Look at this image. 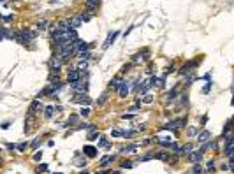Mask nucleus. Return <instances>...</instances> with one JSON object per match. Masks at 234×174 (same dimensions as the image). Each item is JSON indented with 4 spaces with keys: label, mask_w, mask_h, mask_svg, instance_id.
<instances>
[{
    "label": "nucleus",
    "mask_w": 234,
    "mask_h": 174,
    "mask_svg": "<svg viewBox=\"0 0 234 174\" xmlns=\"http://www.w3.org/2000/svg\"><path fill=\"white\" fill-rule=\"evenodd\" d=\"M37 37V32H32V30H19L18 34H14V39L18 42H21V44H28L30 40H34Z\"/></svg>",
    "instance_id": "f257e3e1"
},
{
    "label": "nucleus",
    "mask_w": 234,
    "mask_h": 174,
    "mask_svg": "<svg viewBox=\"0 0 234 174\" xmlns=\"http://www.w3.org/2000/svg\"><path fill=\"white\" fill-rule=\"evenodd\" d=\"M185 123H187V118L183 116V118H178V120H174V121H169V123L164 127V130H167V132L171 130V132H173V130H178L180 127H183Z\"/></svg>",
    "instance_id": "f03ea898"
},
{
    "label": "nucleus",
    "mask_w": 234,
    "mask_h": 174,
    "mask_svg": "<svg viewBox=\"0 0 234 174\" xmlns=\"http://www.w3.org/2000/svg\"><path fill=\"white\" fill-rule=\"evenodd\" d=\"M74 49H76V53H79V55L88 53L90 44H88V42H84V40H81V39H76V40H74Z\"/></svg>",
    "instance_id": "7ed1b4c3"
},
{
    "label": "nucleus",
    "mask_w": 234,
    "mask_h": 174,
    "mask_svg": "<svg viewBox=\"0 0 234 174\" xmlns=\"http://www.w3.org/2000/svg\"><path fill=\"white\" fill-rule=\"evenodd\" d=\"M201 63V60H192V62H188L187 65H185V67H181V71H180V74L181 76H188L190 72H192L196 67H197V65Z\"/></svg>",
    "instance_id": "20e7f679"
},
{
    "label": "nucleus",
    "mask_w": 234,
    "mask_h": 174,
    "mask_svg": "<svg viewBox=\"0 0 234 174\" xmlns=\"http://www.w3.org/2000/svg\"><path fill=\"white\" fill-rule=\"evenodd\" d=\"M81 76H83V72L79 71V69H69V72H67V79H69V83L72 84V83H76V81H79L81 79Z\"/></svg>",
    "instance_id": "39448f33"
},
{
    "label": "nucleus",
    "mask_w": 234,
    "mask_h": 174,
    "mask_svg": "<svg viewBox=\"0 0 234 174\" xmlns=\"http://www.w3.org/2000/svg\"><path fill=\"white\" fill-rule=\"evenodd\" d=\"M74 104H79V105H90L92 104V99L88 95H84V93H78L74 97Z\"/></svg>",
    "instance_id": "423d86ee"
},
{
    "label": "nucleus",
    "mask_w": 234,
    "mask_h": 174,
    "mask_svg": "<svg viewBox=\"0 0 234 174\" xmlns=\"http://www.w3.org/2000/svg\"><path fill=\"white\" fill-rule=\"evenodd\" d=\"M129 93H130V83H129V81H123V83L120 84V88H118V95H120L121 99H125Z\"/></svg>",
    "instance_id": "0eeeda50"
},
{
    "label": "nucleus",
    "mask_w": 234,
    "mask_h": 174,
    "mask_svg": "<svg viewBox=\"0 0 234 174\" xmlns=\"http://www.w3.org/2000/svg\"><path fill=\"white\" fill-rule=\"evenodd\" d=\"M118 35H120V34H118L116 30H115V32H109V34H108V37H106V40H104V46H102V48H104V49L111 48V44L116 40V37H118Z\"/></svg>",
    "instance_id": "6e6552de"
},
{
    "label": "nucleus",
    "mask_w": 234,
    "mask_h": 174,
    "mask_svg": "<svg viewBox=\"0 0 234 174\" xmlns=\"http://www.w3.org/2000/svg\"><path fill=\"white\" fill-rule=\"evenodd\" d=\"M83 153L86 155L88 158H95V157H97V148L92 146V144H84V146H83Z\"/></svg>",
    "instance_id": "1a4fd4ad"
},
{
    "label": "nucleus",
    "mask_w": 234,
    "mask_h": 174,
    "mask_svg": "<svg viewBox=\"0 0 234 174\" xmlns=\"http://www.w3.org/2000/svg\"><path fill=\"white\" fill-rule=\"evenodd\" d=\"M62 63H63V60H62V56L58 55V56H53V58H51V62H49V67H51V71H60Z\"/></svg>",
    "instance_id": "9d476101"
},
{
    "label": "nucleus",
    "mask_w": 234,
    "mask_h": 174,
    "mask_svg": "<svg viewBox=\"0 0 234 174\" xmlns=\"http://www.w3.org/2000/svg\"><path fill=\"white\" fill-rule=\"evenodd\" d=\"M188 160L192 162V164H199L202 160V151H197V153H196V151H192V153L188 155Z\"/></svg>",
    "instance_id": "9b49d317"
},
{
    "label": "nucleus",
    "mask_w": 234,
    "mask_h": 174,
    "mask_svg": "<svg viewBox=\"0 0 234 174\" xmlns=\"http://www.w3.org/2000/svg\"><path fill=\"white\" fill-rule=\"evenodd\" d=\"M150 84H152V79H144V81L139 84V90H137V92H139L141 95H144L148 90H150Z\"/></svg>",
    "instance_id": "f8f14e48"
},
{
    "label": "nucleus",
    "mask_w": 234,
    "mask_h": 174,
    "mask_svg": "<svg viewBox=\"0 0 234 174\" xmlns=\"http://www.w3.org/2000/svg\"><path fill=\"white\" fill-rule=\"evenodd\" d=\"M67 21H69V25H71L72 28H78V27L83 23V21H81V16H79V14H78V16H72V18H69Z\"/></svg>",
    "instance_id": "ddd939ff"
},
{
    "label": "nucleus",
    "mask_w": 234,
    "mask_h": 174,
    "mask_svg": "<svg viewBox=\"0 0 234 174\" xmlns=\"http://www.w3.org/2000/svg\"><path fill=\"white\" fill-rule=\"evenodd\" d=\"M123 83V79L121 77H115L111 83H109V90H116L118 92V88H120V84Z\"/></svg>",
    "instance_id": "4468645a"
},
{
    "label": "nucleus",
    "mask_w": 234,
    "mask_h": 174,
    "mask_svg": "<svg viewBox=\"0 0 234 174\" xmlns=\"http://www.w3.org/2000/svg\"><path fill=\"white\" fill-rule=\"evenodd\" d=\"M215 148H217V142H213V141H206V142H202V146H201L199 151H202V153H204L206 149H215Z\"/></svg>",
    "instance_id": "2eb2a0df"
},
{
    "label": "nucleus",
    "mask_w": 234,
    "mask_h": 174,
    "mask_svg": "<svg viewBox=\"0 0 234 174\" xmlns=\"http://www.w3.org/2000/svg\"><path fill=\"white\" fill-rule=\"evenodd\" d=\"M100 5V0H86V9L88 11H95Z\"/></svg>",
    "instance_id": "dca6fc26"
},
{
    "label": "nucleus",
    "mask_w": 234,
    "mask_h": 174,
    "mask_svg": "<svg viewBox=\"0 0 234 174\" xmlns=\"http://www.w3.org/2000/svg\"><path fill=\"white\" fill-rule=\"evenodd\" d=\"M115 162V157L113 155H106V157H102V160H100V167H106V165H109V164H113Z\"/></svg>",
    "instance_id": "f3484780"
},
{
    "label": "nucleus",
    "mask_w": 234,
    "mask_h": 174,
    "mask_svg": "<svg viewBox=\"0 0 234 174\" xmlns=\"http://www.w3.org/2000/svg\"><path fill=\"white\" fill-rule=\"evenodd\" d=\"M225 155L229 158H234V141L229 142V144H225Z\"/></svg>",
    "instance_id": "a211bd4d"
},
{
    "label": "nucleus",
    "mask_w": 234,
    "mask_h": 174,
    "mask_svg": "<svg viewBox=\"0 0 234 174\" xmlns=\"http://www.w3.org/2000/svg\"><path fill=\"white\" fill-rule=\"evenodd\" d=\"M209 136H211V132H209V130H202V132L197 136V141H199V142H206V141L209 139Z\"/></svg>",
    "instance_id": "6ab92c4d"
},
{
    "label": "nucleus",
    "mask_w": 234,
    "mask_h": 174,
    "mask_svg": "<svg viewBox=\"0 0 234 174\" xmlns=\"http://www.w3.org/2000/svg\"><path fill=\"white\" fill-rule=\"evenodd\" d=\"M192 149H194V144L188 142V144L181 146V151H180V153H181V155H190V153H192Z\"/></svg>",
    "instance_id": "aec40b11"
},
{
    "label": "nucleus",
    "mask_w": 234,
    "mask_h": 174,
    "mask_svg": "<svg viewBox=\"0 0 234 174\" xmlns=\"http://www.w3.org/2000/svg\"><path fill=\"white\" fill-rule=\"evenodd\" d=\"M148 56H150V51H143V53L136 55L132 60H134V63H139V62H143V58H148Z\"/></svg>",
    "instance_id": "412c9836"
},
{
    "label": "nucleus",
    "mask_w": 234,
    "mask_h": 174,
    "mask_svg": "<svg viewBox=\"0 0 234 174\" xmlns=\"http://www.w3.org/2000/svg\"><path fill=\"white\" fill-rule=\"evenodd\" d=\"M157 141H159L162 146H171V144H173V139H171V137H157Z\"/></svg>",
    "instance_id": "4be33fe9"
},
{
    "label": "nucleus",
    "mask_w": 234,
    "mask_h": 174,
    "mask_svg": "<svg viewBox=\"0 0 234 174\" xmlns=\"http://www.w3.org/2000/svg\"><path fill=\"white\" fill-rule=\"evenodd\" d=\"M164 77L165 76H162V77H152V84H155V86H164Z\"/></svg>",
    "instance_id": "5701e85b"
},
{
    "label": "nucleus",
    "mask_w": 234,
    "mask_h": 174,
    "mask_svg": "<svg viewBox=\"0 0 234 174\" xmlns=\"http://www.w3.org/2000/svg\"><path fill=\"white\" fill-rule=\"evenodd\" d=\"M137 146H139V144H130V146H123V148H121V151H123V153H130V151H136V149H137Z\"/></svg>",
    "instance_id": "b1692460"
},
{
    "label": "nucleus",
    "mask_w": 234,
    "mask_h": 174,
    "mask_svg": "<svg viewBox=\"0 0 234 174\" xmlns=\"http://www.w3.org/2000/svg\"><path fill=\"white\" fill-rule=\"evenodd\" d=\"M187 136H188V137L199 136V134H197V128H196V127H188V128H187Z\"/></svg>",
    "instance_id": "393cba45"
},
{
    "label": "nucleus",
    "mask_w": 234,
    "mask_h": 174,
    "mask_svg": "<svg viewBox=\"0 0 234 174\" xmlns=\"http://www.w3.org/2000/svg\"><path fill=\"white\" fill-rule=\"evenodd\" d=\"M106 100H108V93H102V95L97 99V102H95V104L100 107V105H104V104H106Z\"/></svg>",
    "instance_id": "a878e982"
},
{
    "label": "nucleus",
    "mask_w": 234,
    "mask_h": 174,
    "mask_svg": "<svg viewBox=\"0 0 234 174\" xmlns=\"http://www.w3.org/2000/svg\"><path fill=\"white\" fill-rule=\"evenodd\" d=\"M99 146H102V148H109V142H108V139L106 137H99Z\"/></svg>",
    "instance_id": "bb28decb"
},
{
    "label": "nucleus",
    "mask_w": 234,
    "mask_h": 174,
    "mask_svg": "<svg viewBox=\"0 0 234 174\" xmlns=\"http://www.w3.org/2000/svg\"><path fill=\"white\" fill-rule=\"evenodd\" d=\"M190 172H192V174H202L204 171H202V167H201V165H197V164H196V165L192 167V171H190Z\"/></svg>",
    "instance_id": "cd10ccee"
},
{
    "label": "nucleus",
    "mask_w": 234,
    "mask_h": 174,
    "mask_svg": "<svg viewBox=\"0 0 234 174\" xmlns=\"http://www.w3.org/2000/svg\"><path fill=\"white\" fill-rule=\"evenodd\" d=\"M78 69H79L81 72H84V71H86V60H81V62L78 63Z\"/></svg>",
    "instance_id": "c85d7f7f"
},
{
    "label": "nucleus",
    "mask_w": 234,
    "mask_h": 174,
    "mask_svg": "<svg viewBox=\"0 0 234 174\" xmlns=\"http://www.w3.org/2000/svg\"><path fill=\"white\" fill-rule=\"evenodd\" d=\"M79 116H81V114H72V118H69V125H74V123H78Z\"/></svg>",
    "instance_id": "c756f323"
},
{
    "label": "nucleus",
    "mask_w": 234,
    "mask_h": 174,
    "mask_svg": "<svg viewBox=\"0 0 234 174\" xmlns=\"http://www.w3.org/2000/svg\"><path fill=\"white\" fill-rule=\"evenodd\" d=\"M44 116H46V118H51V116H53V107H51V105H49V107H46Z\"/></svg>",
    "instance_id": "7c9ffc66"
},
{
    "label": "nucleus",
    "mask_w": 234,
    "mask_h": 174,
    "mask_svg": "<svg viewBox=\"0 0 234 174\" xmlns=\"http://www.w3.org/2000/svg\"><path fill=\"white\" fill-rule=\"evenodd\" d=\"M79 16H81V21H83V23H88V21L92 19L90 14H79Z\"/></svg>",
    "instance_id": "2f4dec72"
},
{
    "label": "nucleus",
    "mask_w": 234,
    "mask_h": 174,
    "mask_svg": "<svg viewBox=\"0 0 234 174\" xmlns=\"http://www.w3.org/2000/svg\"><path fill=\"white\" fill-rule=\"evenodd\" d=\"M2 32H4V34H2V35H4V39H11V37L14 39V35H11V30H7V28H4Z\"/></svg>",
    "instance_id": "473e14b6"
},
{
    "label": "nucleus",
    "mask_w": 234,
    "mask_h": 174,
    "mask_svg": "<svg viewBox=\"0 0 234 174\" xmlns=\"http://www.w3.org/2000/svg\"><path fill=\"white\" fill-rule=\"evenodd\" d=\"M111 136H113V137H121V130H118V128L111 130Z\"/></svg>",
    "instance_id": "72a5a7b5"
},
{
    "label": "nucleus",
    "mask_w": 234,
    "mask_h": 174,
    "mask_svg": "<svg viewBox=\"0 0 234 174\" xmlns=\"http://www.w3.org/2000/svg\"><path fill=\"white\" fill-rule=\"evenodd\" d=\"M143 102H144V104H152V102H153V97H152V95H144Z\"/></svg>",
    "instance_id": "f704fd0d"
},
{
    "label": "nucleus",
    "mask_w": 234,
    "mask_h": 174,
    "mask_svg": "<svg viewBox=\"0 0 234 174\" xmlns=\"http://www.w3.org/2000/svg\"><path fill=\"white\" fill-rule=\"evenodd\" d=\"M37 27H39V28H46V27H48V21H46V19L39 21V23H37Z\"/></svg>",
    "instance_id": "c9c22d12"
},
{
    "label": "nucleus",
    "mask_w": 234,
    "mask_h": 174,
    "mask_svg": "<svg viewBox=\"0 0 234 174\" xmlns=\"http://www.w3.org/2000/svg\"><path fill=\"white\" fill-rule=\"evenodd\" d=\"M79 114H81V116H88V114H90V109H88V107H83Z\"/></svg>",
    "instance_id": "e433bc0d"
},
{
    "label": "nucleus",
    "mask_w": 234,
    "mask_h": 174,
    "mask_svg": "<svg viewBox=\"0 0 234 174\" xmlns=\"http://www.w3.org/2000/svg\"><path fill=\"white\" fill-rule=\"evenodd\" d=\"M44 171H48V165H46V164H42V165H39L37 172H44Z\"/></svg>",
    "instance_id": "4c0bfd02"
},
{
    "label": "nucleus",
    "mask_w": 234,
    "mask_h": 174,
    "mask_svg": "<svg viewBox=\"0 0 234 174\" xmlns=\"http://www.w3.org/2000/svg\"><path fill=\"white\" fill-rule=\"evenodd\" d=\"M121 118H123V120H134V114H130V113H125Z\"/></svg>",
    "instance_id": "58836bf2"
},
{
    "label": "nucleus",
    "mask_w": 234,
    "mask_h": 174,
    "mask_svg": "<svg viewBox=\"0 0 234 174\" xmlns=\"http://www.w3.org/2000/svg\"><path fill=\"white\" fill-rule=\"evenodd\" d=\"M14 19V16L12 14H9V16H4V23H9V21H12Z\"/></svg>",
    "instance_id": "ea45409f"
},
{
    "label": "nucleus",
    "mask_w": 234,
    "mask_h": 174,
    "mask_svg": "<svg viewBox=\"0 0 234 174\" xmlns=\"http://www.w3.org/2000/svg\"><path fill=\"white\" fill-rule=\"evenodd\" d=\"M208 171H209V172L215 171V164H213V162H208Z\"/></svg>",
    "instance_id": "a19ab883"
},
{
    "label": "nucleus",
    "mask_w": 234,
    "mask_h": 174,
    "mask_svg": "<svg viewBox=\"0 0 234 174\" xmlns=\"http://www.w3.org/2000/svg\"><path fill=\"white\" fill-rule=\"evenodd\" d=\"M27 144H28V142H21V144L18 146V149H19V151H25V149H27Z\"/></svg>",
    "instance_id": "79ce46f5"
},
{
    "label": "nucleus",
    "mask_w": 234,
    "mask_h": 174,
    "mask_svg": "<svg viewBox=\"0 0 234 174\" xmlns=\"http://www.w3.org/2000/svg\"><path fill=\"white\" fill-rule=\"evenodd\" d=\"M40 157H42V153H40V151H37L35 157H34V160H35V162H39V160H40Z\"/></svg>",
    "instance_id": "37998d69"
},
{
    "label": "nucleus",
    "mask_w": 234,
    "mask_h": 174,
    "mask_svg": "<svg viewBox=\"0 0 234 174\" xmlns=\"http://www.w3.org/2000/svg\"><path fill=\"white\" fill-rule=\"evenodd\" d=\"M209 90H211V84H206L204 90H202V93H209Z\"/></svg>",
    "instance_id": "c03bdc74"
},
{
    "label": "nucleus",
    "mask_w": 234,
    "mask_h": 174,
    "mask_svg": "<svg viewBox=\"0 0 234 174\" xmlns=\"http://www.w3.org/2000/svg\"><path fill=\"white\" fill-rule=\"evenodd\" d=\"M97 137H100V134H99V132H93V134H90V139H97Z\"/></svg>",
    "instance_id": "a18cd8bd"
},
{
    "label": "nucleus",
    "mask_w": 234,
    "mask_h": 174,
    "mask_svg": "<svg viewBox=\"0 0 234 174\" xmlns=\"http://www.w3.org/2000/svg\"><path fill=\"white\" fill-rule=\"evenodd\" d=\"M121 167H132V162H121Z\"/></svg>",
    "instance_id": "49530a36"
},
{
    "label": "nucleus",
    "mask_w": 234,
    "mask_h": 174,
    "mask_svg": "<svg viewBox=\"0 0 234 174\" xmlns=\"http://www.w3.org/2000/svg\"><path fill=\"white\" fill-rule=\"evenodd\" d=\"M79 174H88V171H86V169H83V171H81Z\"/></svg>",
    "instance_id": "de8ad7c7"
},
{
    "label": "nucleus",
    "mask_w": 234,
    "mask_h": 174,
    "mask_svg": "<svg viewBox=\"0 0 234 174\" xmlns=\"http://www.w3.org/2000/svg\"><path fill=\"white\" fill-rule=\"evenodd\" d=\"M232 105H234V97H232Z\"/></svg>",
    "instance_id": "09e8293b"
},
{
    "label": "nucleus",
    "mask_w": 234,
    "mask_h": 174,
    "mask_svg": "<svg viewBox=\"0 0 234 174\" xmlns=\"http://www.w3.org/2000/svg\"><path fill=\"white\" fill-rule=\"evenodd\" d=\"M56 174H62V172H56Z\"/></svg>",
    "instance_id": "8fccbe9b"
}]
</instances>
